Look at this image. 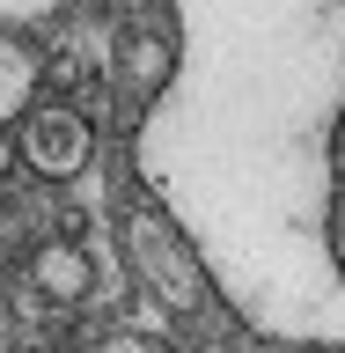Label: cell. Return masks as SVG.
Listing matches in <instances>:
<instances>
[{
	"label": "cell",
	"mask_w": 345,
	"mask_h": 353,
	"mask_svg": "<svg viewBox=\"0 0 345 353\" xmlns=\"http://www.w3.org/2000/svg\"><path fill=\"white\" fill-rule=\"evenodd\" d=\"M125 243H132V265H140V280H147L154 294H169V302H198V294H213L206 258L191 250V236H184L162 206H154V214H132V221H125Z\"/></svg>",
	"instance_id": "obj_1"
},
{
	"label": "cell",
	"mask_w": 345,
	"mask_h": 353,
	"mask_svg": "<svg viewBox=\"0 0 345 353\" xmlns=\"http://www.w3.org/2000/svg\"><path fill=\"white\" fill-rule=\"evenodd\" d=\"M125 66L140 74V81L162 88V81H169V66H176V37H132L125 44Z\"/></svg>",
	"instance_id": "obj_5"
},
{
	"label": "cell",
	"mask_w": 345,
	"mask_h": 353,
	"mask_svg": "<svg viewBox=\"0 0 345 353\" xmlns=\"http://www.w3.org/2000/svg\"><path fill=\"white\" fill-rule=\"evenodd\" d=\"M66 0H0V30H37V22H52Z\"/></svg>",
	"instance_id": "obj_6"
},
{
	"label": "cell",
	"mask_w": 345,
	"mask_h": 353,
	"mask_svg": "<svg viewBox=\"0 0 345 353\" xmlns=\"http://www.w3.org/2000/svg\"><path fill=\"white\" fill-rule=\"evenodd\" d=\"M15 162H22V148H15V140H8V125H0V176L15 170Z\"/></svg>",
	"instance_id": "obj_8"
},
{
	"label": "cell",
	"mask_w": 345,
	"mask_h": 353,
	"mask_svg": "<svg viewBox=\"0 0 345 353\" xmlns=\"http://www.w3.org/2000/svg\"><path fill=\"white\" fill-rule=\"evenodd\" d=\"M37 81H44L37 52H30L15 30H0V125H22V118L37 110Z\"/></svg>",
	"instance_id": "obj_4"
},
{
	"label": "cell",
	"mask_w": 345,
	"mask_h": 353,
	"mask_svg": "<svg viewBox=\"0 0 345 353\" xmlns=\"http://www.w3.org/2000/svg\"><path fill=\"white\" fill-rule=\"evenodd\" d=\"M44 353H74V346H44Z\"/></svg>",
	"instance_id": "obj_9"
},
{
	"label": "cell",
	"mask_w": 345,
	"mask_h": 353,
	"mask_svg": "<svg viewBox=\"0 0 345 353\" xmlns=\"http://www.w3.org/2000/svg\"><path fill=\"white\" fill-rule=\"evenodd\" d=\"M30 287H37L44 302L74 309V302L96 294V258H88L81 243H37L30 250Z\"/></svg>",
	"instance_id": "obj_3"
},
{
	"label": "cell",
	"mask_w": 345,
	"mask_h": 353,
	"mask_svg": "<svg viewBox=\"0 0 345 353\" xmlns=\"http://www.w3.org/2000/svg\"><path fill=\"white\" fill-rule=\"evenodd\" d=\"M0 353H15V309H8V294H0Z\"/></svg>",
	"instance_id": "obj_7"
},
{
	"label": "cell",
	"mask_w": 345,
	"mask_h": 353,
	"mask_svg": "<svg viewBox=\"0 0 345 353\" xmlns=\"http://www.w3.org/2000/svg\"><path fill=\"white\" fill-rule=\"evenodd\" d=\"M15 148H22V162L37 176L66 184V176H81L88 162H96V125H88V110H74V103H37L15 125Z\"/></svg>",
	"instance_id": "obj_2"
}]
</instances>
